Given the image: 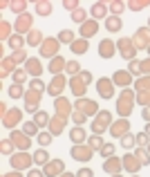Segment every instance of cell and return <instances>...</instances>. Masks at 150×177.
I'll list each match as a JSON object with an SVG mask.
<instances>
[{
	"mask_svg": "<svg viewBox=\"0 0 150 177\" xmlns=\"http://www.w3.org/2000/svg\"><path fill=\"white\" fill-rule=\"evenodd\" d=\"M31 177H41V175H38V173H31Z\"/></svg>",
	"mask_w": 150,
	"mask_h": 177,
	"instance_id": "8992f818",
	"label": "cell"
},
{
	"mask_svg": "<svg viewBox=\"0 0 150 177\" xmlns=\"http://www.w3.org/2000/svg\"><path fill=\"white\" fill-rule=\"evenodd\" d=\"M83 130H74V132H72V139H76V141H79V139H83Z\"/></svg>",
	"mask_w": 150,
	"mask_h": 177,
	"instance_id": "7a4b0ae2",
	"label": "cell"
},
{
	"mask_svg": "<svg viewBox=\"0 0 150 177\" xmlns=\"http://www.w3.org/2000/svg\"><path fill=\"white\" fill-rule=\"evenodd\" d=\"M38 141H41L43 146H47V144H49V137H47V135H41V139H38Z\"/></svg>",
	"mask_w": 150,
	"mask_h": 177,
	"instance_id": "277c9868",
	"label": "cell"
},
{
	"mask_svg": "<svg viewBox=\"0 0 150 177\" xmlns=\"http://www.w3.org/2000/svg\"><path fill=\"white\" fill-rule=\"evenodd\" d=\"M108 25H110V29H119V25H121V23H119V20H110Z\"/></svg>",
	"mask_w": 150,
	"mask_h": 177,
	"instance_id": "3957f363",
	"label": "cell"
},
{
	"mask_svg": "<svg viewBox=\"0 0 150 177\" xmlns=\"http://www.w3.org/2000/svg\"><path fill=\"white\" fill-rule=\"evenodd\" d=\"M79 177H92V173H90V170H83V173H81Z\"/></svg>",
	"mask_w": 150,
	"mask_h": 177,
	"instance_id": "5b68a950",
	"label": "cell"
},
{
	"mask_svg": "<svg viewBox=\"0 0 150 177\" xmlns=\"http://www.w3.org/2000/svg\"><path fill=\"white\" fill-rule=\"evenodd\" d=\"M45 159H47V152H36V162L38 164H43Z\"/></svg>",
	"mask_w": 150,
	"mask_h": 177,
	"instance_id": "6da1fadb",
	"label": "cell"
}]
</instances>
